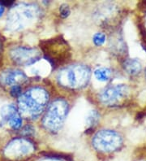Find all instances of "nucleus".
<instances>
[{
	"mask_svg": "<svg viewBox=\"0 0 146 161\" xmlns=\"http://www.w3.org/2000/svg\"><path fill=\"white\" fill-rule=\"evenodd\" d=\"M94 42L96 45H101L105 42V36L101 34H97L94 37Z\"/></svg>",
	"mask_w": 146,
	"mask_h": 161,
	"instance_id": "obj_5",
	"label": "nucleus"
},
{
	"mask_svg": "<svg viewBox=\"0 0 146 161\" xmlns=\"http://www.w3.org/2000/svg\"><path fill=\"white\" fill-rule=\"evenodd\" d=\"M95 76L100 80H107L109 79L110 72L108 69H98L95 72Z\"/></svg>",
	"mask_w": 146,
	"mask_h": 161,
	"instance_id": "obj_3",
	"label": "nucleus"
},
{
	"mask_svg": "<svg viewBox=\"0 0 146 161\" xmlns=\"http://www.w3.org/2000/svg\"><path fill=\"white\" fill-rule=\"evenodd\" d=\"M60 12L62 17H66V16H68V14L70 12H69V9H68L66 5H62L60 8Z\"/></svg>",
	"mask_w": 146,
	"mask_h": 161,
	"instance_id": "obj_8",
	"label": "nucleus"
},
{
	"mask_svg": "<svg viewBox=\"0 0 146 161\" xmlns=\"http://www.w3.org/2000/svg\"><path fill=\"white\" fill-rule=\"evenodd\" d=\"M145 135H146V133L144 131V130H135V132L133 133L132 137V138H138V139H141V138H145Z\"/></svg>",
	"mask_w": 146,
	"mask_h": 161,
	"instance_id": "obj_7",
	"label": "nucleus"
},
{
	"mask_svg": "<svg viewBox=\"0 0 146 161\" xmlns=\"http://www.w3.org/2000/svg\"><path fill=\"white\" fill-rule=\"evenodd\" d=\"M11 94L13 97H18L21 94V87L19 86H13L11 89Z\"/></svg>",
	"mask_w": 146,
	"mask_h": 161,
	"instance_id": "obj_6",
	"label": "nucleus"
},
{
	"mask_svg": "<svg viewBox=\"0 0 146 161\" xmlns=\"http://www.w3.org/2000/svg\"><path fill=\"white\" fill-rule=\"evenodd\" d=\"M9 124L11 125V127L13 128L14 130H16V129H19L22 124V120L20 116L19 115H16L13 118H12L11 120H9Z\"/></svg>",
	"mask_w": 146,
	"mask_h": 161,
	"instance_id": "obj_4",
	"label": "nucleus"
},
{
	"mask_svg": "<svg viewBox=\"0 0 146 161\" xmlns=\"http://www.w3.org/2000/svg\"><path fill=\"white\" fill-rule=\"evenodd\" d=\"M4 11H5V7H4L3 4L0 3V17L3 15Z\"/></svg>",
	"mask_w": 146,
	"mask_h": 161,
	"instance_id": "obj_9",
	"label": "nucleus"
},
{
	"mask_svg": "<svg viewBox=\"0 0 146 161\" xmlns=\"http://www.w3.org/2000/svg\"><path fill=\"white\" fill-rule=\"evenodd\" d=\"M145 161H146V160H145Z\"/></svg>",
	"mask_w": 146,
	"mask_h": 161,
	"instance_id": "obj_10",
	"label": "nucleus"
},
{
	"mask_svg": "<svg viewBox=\"0 0 146 161\" xmlns=\"http://www.w3.org/2000/svg\"><path fill=\"white\" fill-rule=\"evenodd\" d=\"M124 68L127 73L131 75H136L141 70V64L138 60L136 59H129L125 62Z\"/></svg>",
	"mask_w": 146,
	"mask_h": 161,
	"instance_id": "obj_2",
	"label": "nucleus"
},
{
	"mask_svg": "<svg viewBox=\"0 0 146 161\" xmlns=\"http://www.w3.org/2000/svg\"><path fill=\"white\" fill-rule=\"evenodd\" d=\"M22 76L23 74L19 71H8V73L3 74V80L5 84L12 85L16 81H19V79H21Z\"/></svg>",
	"mask_w": 146,
	"mask_h": 161,
	"instance_id": "obj_1",
	"label": "nucleus"
}]
</instances>
